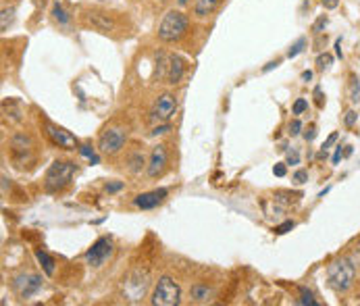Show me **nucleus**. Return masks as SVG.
Here are the masks:
<instances>
[{"mask_svg":"<svg viewBox=\"0 0 360 306\" xmlns=\"http://www.w3.org/2000/svg\"><path fill=\"white\" fill-rule=\"evenodd\" d=\"M148 287H150V273H148V269L140 266V269L129 271L123 277V284H121L123 300L129 304L142 302V298L148 294Z\"/></svg>","mask_w":360,"mask_h":306,"instance_id":"obj_1","label":"nucleus"},{"mask_svg":"<svg viewBox=\"0 0 360 306\" xmlns=\"http://www.w3.org/2000/svg\"><path fill=\"white\" fill-rule=\"evenodd\" d=\"M356 279V266L348 258H338L327 266V281L335 292H348Z\"/></svg>","mask_w":360,"mask_h":306,"instance_id":"obj_2","label":"nucleus"},{"mask_svg":"<svg viewBox=\"0 0 360 306\" xmlns=\"http://www.w3.org/2000/svg\"><path fill=\"white\" fill-rule=\"evenodd\" d=\"M187 17L181 11H169L159 25V38L162 42H177L187 31Z\"/></svg>","mask_w":360,"mask_h":306,"instance_id":"obj_3","label":"nucleus"},{"mask_svg":"<svg viewBox=\"0 0 360 306\" xmlns=\"http://www.w3.org/2000/svg\"><path fill=\"white\" fill-rule=\"evenodd\" d=\"M75 173V163H67V161H54L50 164V169L46 171V190L48 192H59L65 185H69L71 177Z\"/></svg>","mask_w":360,"mask_h":306,"instance_id":"obj_4","label":"nucleus"},{"mask_svg":"<svg viewBox=\"0 0 360 306\" xmlns=\"http://www.w3.org/2000/svg\"><path fill=\"white\" fill-rule=\"evenodd\" d=\"M181 302V289H179L177 281L171 277H160L154 286L152 292V304L154 306H177Z\"/></svg>","mask_w":360,"mask_h":306,"instance_id":"obj_5","label":"nucleus"},{"mask_svg":"<svg viewBox=\"0 0 360 306\" xmlns=\"http://www.w3.org/2000/svg\"><path fill=\"white\" fill-rule=\"evenodd\" d=\"M125 140H127V131L123 127H108L106 131H102V136L98 140V150L102 154L113 156L125 146Z\"/></svg>","mask_w":360,"mask_h":306,"instance_id":"obj_6","label":"nucleus"},{"mask_svg":"<svg viewBox=\"0 0 360 306\" xmlns=\"http://www.w3.org/2000/svg\"><path fill=\"white\" fill-rule=\"evenodd\" d=\"M113 252H115L113 242L108 238H98L92 244V248L85 252V263H88L90 266H94V269H100L106 261H111Z\"/></svg>","mask_w":360,"mask_h":306,"instance_id":"obj_7","label":"nucleus"},{"mask_svg":"<svg viewBox=\"0 0 360 306\" xmlns=\"http://www.w3.org/2000/svg\"><path fill=\"white\" fill-rule=\"evenodd\" d=\"M175 111H177V100H175L173 94H169V92H167V94H160V96L156 98L150 117H152V121L167 123V121L171 119V117L175 115Z\"/></svg>","mask_w":360,"mask_h":306,"instance_id":"obj_8","label":"nucleus"},{"mask_svg":"<svg viewBox=\"0 0 360 306\" xmlns=\"http://www.w3.org/2000/svg\"><path fill=\"white\" fill-rule=\"evenodd\" d=\"M42 287V277L36 273H21L13 279V289L19 298H31Z\"/></svg>","mask_w":360,"mask_h":306,"instance_id":"obj_9","label":"nucleus"},{"mask_svg":"<svg viewBox=\"0 0 360 306\" xmlns=\"http://www.w3.org/2000/svg\"><path fill=\"white\" fill-rule=\"evenodd\" d=\"M46 136H48L50 142L59 148H65V150H75L77 148L75 136H71L67 129L57 127V125H52V123H46Z\"/></svg>","mask_w":360,"mask_h":306,"instance_id":"obj_10","label":"nucleus"},{"mask_svg":"<svg viewBox=\"0 0 360 306\" xmlns=\"http://www.w3.org/2000/svg\"><path fill=\"white\" fill-rule=\"evenodd\" d=\"M167 163H169L167 148L162 146V144L154 146V148H152V152H150V161H148V164H146V173L150 175V177H159V175H162V171L167 169Z\"/></svg>","mask_w":360,"mask_h":306,"instance_id":"obj_11","label":"nucleus"},{"mask_svg":"<svg viewBox=\"0 0 360 306\" xmlns=\"http://www.w3.org/2000/svg\"><path fill=\"white\" fill-rule=\"evenodd\" d=\"M167 198V190L165 187H160V190H152V192H144L134 198V204L138 208L142 210H150V208H156L159 204Z\"/></svg>","mask_w":360,"mask_h":306,"instance_id":"obj_12","label":"nucleus"},{"mask_svg":"<svg viewBox=\"0 0 360 306\" xmlns=\"http://www.w3.org/2000/svg\"><path fill=\"white\" fill-rule=\"evenodd\" d=\"M85 23L92 25L94 29H98V31H113L115 29V21L108 17L106 13H100V11H88L85 13Z\"/></svg>","mask_w":360,"mask_h":306,"instance_id":"obj_13","label":"nucleus"},{"mask_svg":"<svg viewBox=\"0 0 360 306\" xmlns=\"http://www.w3.org/2000/svg\"><path fill=\"white\" fill-rule=\"evenodd\" d=\"M11 148H13V156H15V159L25 161V156L31 154V148H34V144H31V138L29 136H25V133H17V136H13V140H11Z\"/></svg>","mask_w":360,"mask_h":306,"instance_id":"obj_14","label":"nucleus"},{"mask_svg":"<svg viewBox=\"0 0 360 306\" xmlns=\"http://www.w3.org/2000/svg\"><path fill=\"white\" fill-rule=\"evenodd\" d=\"M183 73H185V61L181 57H177V54H171L169 67H167V82L175 85V83L181 82Z\"/></svg>","mask_w":360,"mask_h":306,"instance_id":"obj_15","label":"nucleus"},{"mask_svg":"<svg viewBox=\"0 0 360 306\" xmlns=\"http://www.w3.org/2000/svg\"><path fill=\"white\" fill-rule=\"evenodd\" d=\"M190 296H192V300H194V302L204 304V302H208V300H210V296H213V289H210L208 286L196 284V286H192V289H190Z\"/></svg>","mask_w":360,"mask_h":306,"instance_id":"obj_16","label":"nucleus"},{"mask_svg":"<svg viewBox=\"0 0 360 306\" xmlns=\"http://www.w3.org/2000/svg\"><path fill=\"white\" fill-rule=\"evenodd\" d=\"M221 0H194V13L198 17H206V15L213 13Z\"/></svg>","mask_w":360,"mask_h":306,"instance_id":"obj_17","label":"nucleus"},{"mask_svg":"<svg viewBox=\"0 0 360 306\" xmlns=\"http://www.w3.org/2000/svg\"><path fill=\"white\" fill-rule=\"evenodd\" d=\"M36 258H38V263L42 265V269H44V273L46 275H54V258L50 256V254H46L44 250H36Z\"/></svg>","mask_w":360,"mask_h":306,"instance_id":"obj_18","label":"nucleus"},{"mask_svg":"<svg viewBox=\"0 0 360 306\" xmlns=\"http://www.w3.org/2000/svg\"><path fill=\"white\" fill-rule=\"evenodd\" d=\"M298 198H302V194H298V192H277L273 200L281 204V206H289V204L298 202Z\"/></svg>","mask_w":360,"mask_h":306,"instance_id":"obj_19","label":"nucleus"},{"mask_svg":"<svg viewBox=\"0 0 360 306\" xmlns=\"http://www.w3.org/2000/svg\"><path fill=\"white\" fill-rule=\"evenodd\" d=\"M144 164H146V163H144L142 152H134V154H129V159H127V167H129L131 173H140Z\"/></svg>","mask_w":360,"mask_h":306,"instance_id":"obj_20","label":"nucleus"},{"mask_svg":"<svg viewBox=\"0 0 360 306\" xmlns=\"http://www.w3.org/2000/svg\"><path fill=\"white\" fill-rule=\"evenodd\" d=\"M333 65V57L329 52H325V54H319L317 57V67H319V71H325V69H329Z\"/></svg>","mask_w":360,"mask_h":306,"instance_id":"obj_21","label":"nucleus"},{"mask_svg":"<svg viewBox=\"0 0 360 306\" xmlns=\"http://www.w3.org/2000/svg\"><path fill=\"white\" fill-rule=\"evenodd\" d=\"M298 304H308V306H319V302L315 300V296H312L308 289H300V300H298Z\"/></svg>","mask_w":360,"mask_h":306,"instance_id":"obj_22","label":"nucleus"},{"mask_svg":"<svg viewBox=\"0 0 360 306\" xmlns=\"http://www.w3.org/2000/svg\"><path fill=\"white\" fill-rule=\"evenodd\" d=\"M335 142H338V131H333L331 136L327 138V142L323 144V148H320V152H319V159H325V156H327V150H329V148H331Z\"/></svg>","mask_w":360,"mask_h":306,"instance_id":"obj_23","label":"nucleus"},{"mask_svg":"<svg viewBox=\"0 0 360 306\" xmlns=\"http://www.w3.org/2000/svg\"><path fill=\"white\" fill-rule=\"evenodd\" d=\"M52 15H54V19H57L59 23H62V25H67V23H69V15L65 13V9H62L60 4L54 6V9H52Z\"/></svg>","mask_w":360,"mask_h":306,"instance_id":"obj_24","label":"nucleus"},{"mask_svg":"<svg viewBox=\"0 0 360 306\" xmlns=\"http://www.w3.org/2000/svg\"><path fill=\"white\" fill-rule=\"evenodd\" d=\"M304 46H306V38H300V40H298V42H296V44L292 46V48H289V50H287V57H289V59L298 57V54H300V52L304 50Z\"/></svg>","mask_w":360,"mask_h":306,"instance_id":"obj_25","label":"nucleus"},{"mask_svg":"<svg viewBox=\"0 0 360 306\" xmlns=\"http://www.w3.org/2000/svg\"><path fill=\"white\" fill-rule=\"evenodd\" d=\"M350 96H352V102H358L360 100V82L356 77L350 80Z\"/></svg>","mask_w":360,"mask_h":306,"instance_id":"obj_26","label":"nucleus"},{"mask_svg":"<svg viewBox=\"0 0 360 306\" xmlns=\"http://www.w3.org/2000/svg\"><path fill=\"white\" fill-rule=\"evenodd\" d=\"M304 111H308V100L298 98V100L294 102V106H292V113H294V115H302Z\"/></svg>","mask_w":360,"mask_h":306,"instance_id":"obj_27","label":"nucleus"},{"mask_svg":"<svg viewBox=\"0 0 360 306\" xmlns=\"http://www.w3.org/2000/svg\"><path fill=\"white\" fill-rule=\"evenodd\" d=\"M294 221H285V223H281L279 227H275V233H279V235H283V233H287L289 229H294Z\"/></svg>","mask_w":360,"mask_h":306,"instance_id":"obj_28","label":"nucleus"},{"mask_svg":"<svg viewBox=\"0 0 360 306\" xmlns=\"http://www.w3.org/2000/svg\"><path fill=\"white\" fill-rule=\"evenodd\" d=\"M327 25V17L323 15V17H319L317 21H315V25H312V31H315V34H320V29H323Z\"/></svg>","mask_w":360,"mask_h":306,"instance_id":"obj_29","label":"nucleus"},{"mask_svg":"<svg viewBox=\"0 0 360 306\" xmlns=\"http://www.w3.org/2000/svg\"><path fill=\"white\" fill-rule=\"evenodd\" d=\"M300 131H302V121L300 119H294L292 125H289V133H292V136H298Z\"/></svg>","mask_w":360,"mask_h":306,"instance_id":"obj_30","label":"nucleus"},{"mask_svg":"<svg viewBox=\"0 0 360 306\" xmlns=\"http://www.w3.org/2000/svg\"><path fill=\"white\" fill-rule=\"evenodd\" d=\"M292 179L296 184H304V182H308V173H306V171H296Z\"/></svg>","mask_w":360,"mask_h":306,"instance_id":"obj_31","label":"nucleus"},{"mask_svg":"<svg viewBox=\"0 0 360 306\" xmlns=\"http://www.w3.org/2000/svg\"><path fill=\"white\" fill-rule=\"evenodd\" d=\"M11 15H13V9H2V31H6V25L11 21Z\"/></svg>","mask_w":360,"mask_h":306,"instance_id":"obj_32","label":"nucleus"},{"mask_svg":"<svg viewBox=\"0 0 360 306\" xmlns=\"http://www.w3.org/2000/svg\"><path fill=\"white\" fill-rule=\"evenodd\" d=\"M356 119H358V115L354 111H350V113H346V119H343V123H346L348 127H352V125L356 123Z\"/></svg>","mask_w":360,"mask_h":306,"instance_id":"obj_33","label":"nucleus"},{"mask_svg":"<svg viewBox=\"0 0 360 306\" xmlns=\"http://www.w3.org/2000/svg\"><path fill=\"white\" fill-rule=\"evenodd\" d=\"M300 163V154L296 152V150H292V152H287V164H298Z\"/></svg>","mask_w":360,"mask_h":306,"instance_id":"obj_34","label":"nucleus"},{"mask_svg":"<svg viewBox=\"0 0 360 306\" xmlns=\"http://www.w3.org/2000/svg\"><path fill=\"white\" fill-rule=\"evenodd\" d=\"M315 136H317V127H315V125H310V127L306 129V133H304V138H306V142H312Z\"/></svg>","mask_w":360,"mask_h":306,"instance_id":"obj_35","label":"nucleus"},{"mask_svg":"<svg viewBox=\"0 0 360 306\" xmlns=\"http://www.w3.org/2000/svg\"><path fill=\"white\" fill-rule=\"evenodd\" d=\"M119 190H123V184H121V182H117V184H106V192H108V194L119 192Z\"/></svg>","mask_w":360,"mask_h":306,"instance_id":"obj_36","label":"nucleus"},{"mask_svg":"<svg viewBox=\"0 0 360 306\" xmlns=\"http://www.w3.org/2000/svg\"><path fill=\"white\" fill-rule=\"evenodd\" d=\"M273 173H275L277 177H283V175H285V164H283V163L275 164V167H273Z\"/></svg>","mask_w":360,"mask_h":306,"instance_id":"obj_37","label":"nucleus"},{"mask_svg":"<svg viewBox=\"0 0 360 306\" xmlns=\"http://www.w3.org/2000/svg\"><path fill=\"white\" fill-rule=\"evenodd\" d=\"M80 154L81 156H94V148L88 146V144H83V146H80Z\"/></svg>","mask_w":360,"mask_h":306,"instance_id":"obj_38","label":"nucleus"},{"mask_svg":"<svg viewBox=\"0 0 360 306\" xmlns=\"http://www.w3.org/2000/svg\"><path fill=\"white\" fill-rule=\"evenodd\" d=\"M167 131H169V125L162 123V125H156L154 131H152V136H160V133H167Z\"/></svg>","mask_w":360,"mask_h":306,"instance_id":"obj_39","label":"nucleus"},{"mask_svg":"<svg viewBox=\"0 0 360 306\" xmlns=\"http://www.w3.org/2000/svg\"><path fill=\"white\" fill-rule=\"evenodd\" d=\"M315 98H317V106H323L325 104V100H323L325 96H323V92H320V88L315 90Z\"/></svg>","mask_w":360,"mask_h":306,"instance_id":"obj_40","label":"nucleus"},{"mask_svg":"<svg viewBox=\"0 0 360 306\" xmlns=\"http://www.w3.org/2000/svg\"><path fill=\"white\" fill-rule=\"evenodd\" d=\"M320 2H323L325 9H329V11H331V9H335V6L340 4V0H320Z\"/></svg>","mask_w":360,"mask_h":306,"instance_id":"obj_41","label":"nucleus"},{"mask_svg":"<svg viewBox=\"0 0 360 306\" xmlns=\"http://www.w3.org/2000/svg\"><path fill=\"white\" fill-rule=\"evenodd\" d=\"M341 161V146L338 148V150H335V154H333V164H338Z\"/></svg>","mask_w":360,"mask_h":306,"instance_id":"obj_42","label":"nucleus"},{"mask_svg":"<svg viewBox=\"0 0 360 306\" xmlns=\"http://www.w3.org/2000/svg\"><path fill=\"white\" fill-rule=\"evenodd\" d=\"M300 77H302V82H310L312 80V71H304Z\"/></svg>","mask_w":360,"mask_h":306,"instance_id":"obj_43","label":"nucleus"},{"mask_svg":"<svg viewBox=\"0 0 360 306\" xmlns=\"http://www.w3.org/2000/svg\"><path fill=\"white\" fill-rule=\"evenodd\" d=\"M335 52H338V57H341V40L335 42Z\"/></svg>","mask_w":360,"mask_h":306,"instance_id":"obj_44","label":"nucleus"},{"mask_svg":"<svg viewBox=\"0 0 360 306\" xmlns=\"http://www.w3.org/2000/svg\"><path fill=\"white\" fill-rule=\"evenodd\" d=\"M277 65H279V62H269V65L264 67V71H271V69H273V67H277Z\"/></svg>","mask_w":360,"mask_h":306,"instance_id":"obj_45","label":"nucleus"},{"mask_svg":"<svg viewBox=\"0 0 360 306\" xmlns=\"http://www.w3.org/2000/svg\"><path fill=\"white\" fill-rule=\"evenodd\" d=\"M179 4H187V0H179Z\"/></svg>","mask_w":360,"mask_h":306,"instance_id":"obj_46","label":"nucleus"}]
</instances>
